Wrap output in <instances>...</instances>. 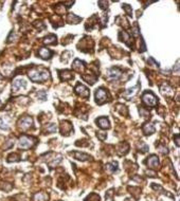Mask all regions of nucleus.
Segmentation results:
<instances>
[{
  "label": "nucleus",
  "mask_w": 180,
  "mask_h": 201,
  "mask_svg": "<svg viewBox=\"0 0 180 201\" xmlns=\"http://www.w3.org/2000/svg\"><path fill=\"white\" fill-rule=\"evenodd\" d=\"M29 77L32 82L42 83V82H44L50 78V73L44 68H33L29 71Z\"/></svg>",
  "instance_id": "f257e3e1"
},
{
  "label": "nucleus",
  "mask_w": 180,
  "mask_h": 201,
  "mask_svg": "<svg viewBox=\"0 0 180 201\" xmlns=\"http://www.w3.org/2000/svg\"><path fill=\"white\" fill-rule=\"evenodd\" d=\"M36 139L33 137H30V135H22L19 138V148L21 149H29L32 148L34 145L36 144Z\"/></svg>",
  "instance_id": "f03ea898"
},
{
  "label": "nucleus",
  "mask_w": 180,
  "mask_h": 201,
  "mask_svg": "<svg viewBox=\"0 0 180 201\" xmlns=\"http://www.w3.org/2000/svg\"><path fill=\"white\" fill-rule=\"evenodd\" d=\"M142 101L146 106L148 107H155L157 103H158V99L156 97V95L150 91H146L144 92L143 95H142Z\"/></svg>",
  "instance_id": "7ed1b4c3"
},
{
  "label": "nucleus",
  "mask_w": 180,
  "mask_h": 201,
  "mask_svg": "<svg viewBox=\"0 0 180 201\" xmlns=\"http://www.w3.org/2000/svg\"><path fill=\"white\" fill-rule=\"evenodd\" d=\"M109 99V93L104 88H99L95 91V102L99 105H102L106 103Z\"/></svg>",
  "instance_id": "20e7f679"
},
{
  "label": "nucleus",
  "mask_w": 180,
  "mask_h": 201,
  "mask_svg": "<svg viewBox=\"0 0 180 201\" xmlns=\"http://www.w3.org/2000/svg\"><path fill=\"white\" fill-rule=\"evenodd\" d=\"M123 72L122 70L118 68V67H112L108 70V78L112 80H118L119 78H122Z\"/></svg>",
  "instance_id": "39448f33"
},
{
  "label": "nucleus",
  "mask_w": 180,
  "mask_h": 201,
  "mask_svg": "<svg viewBox=\"0 0 180 201\" xmlns=\"http://www.w3.org/2000/svg\"><path fill=\"white\" fill-rule=\"evenodd\" d=\"M32 125H33V120H32L31 116H23V118H21L19 121H18V126H19L22 130L29 129V128L32 127Z\"/></svg>",
  "instance_id": "423d86ee"
},
{
  "label": "nucleus",
  "mask_w": 180,
  "mask_h": 201,
  "mask_svg": "<svg viewBox=\"0 0 180 201\" xmlns=\"http://www.w3.org/2000/svg\"><path fill=\"white\" fill-rule=\"evenodd\" d=\"M74 91L78 95H80L82 97H89V90L82 84H78L76 87H75Z\"/></svg>",
  "instance_id": "0eeeda50"
},
{
  "label": "nucleus",
  "mask_w": 180,
  "mask_h": 201,
  "mask_svg": "<svg viewBox=\"0 0 180 201\" xmlns=\"http://www.w3.org/2000/svg\"><path fill=\"white\" fill-rule=\"evenodd\" d=\"M146 164L148 167L152 168V169H155L156 167H158L159 166V159L158 157L156 156V154H152L148 159L146 160Z\"/></svg>",
  "instance_id": "6e6552de"
},
{
  "label": "nucleus",
  "mask_w": 180,
  "mask_h": 201,
  "mask_svg": "<svg viewBox=\"0 0 180 201\" xmlns=\"http://www.w3.org/2000/svg\"><path fill=\"white\" fill-rule=\"evenodd\" d=\"M73 130V128H72V125L71 123H69V122H61V135H68L70 133V132Z\"/></svg>",
  "instance_id": "1a4fd4ad"
},
{
  "label": "nucleus",
  "mask_w": 180,
  "mask_h": 201,
  "mask_svg": "<svg viewBox=\"0 0 180 201\" xmlns=\"http://www.w3.org/2000/svg\"><path fill=\"white\" fill-rule=\"evenodd\" d=\"M52 51L49 49H47V48H40V49L38 50V55L40 58H42V59H49V58L52 56Z\"/></svg>",
  "instance_id": "9d476101"
},
{
  "label": "nucleus",
  "mask_w": 180,
  "mask_h": 201,
  "mask_svg": "<svg viewBox=\"0 0 180 201\" xmlns=\"http://www.w3.org/2000/svg\"><path fill=\"white\" fill-rule=\"evenodd\" d=\"M71 154H73V157L76 160H80V161H87V160H90L91 157L87 154H84V152H71Z\"/></svg>",
  "instance_id": "9b49d317"
},
{
  "label": "nucleus",
  "mask_w": 180,
  "mask_h": 201,
  "mask_svg": "<svg viewBox=\"0 0 180 201\" xmlns=\"http://www.w3.org/2000/svg\"><path fill=\"white\" fill-rule=\"evenodd\" d=\"M97 123L99 125L100 128L102 129H108L110 127V124H109V121H108L107 118H100L97 120Z\"/></svg>",
  "instance_id": "f8f14e48"
},
{
  "label": "nucleus",
  "mask_w": 180,
  "mask_h": 201,
  "mask_svg": "<svg viewBox=\"0 0 180 201\" xmlns=\"http://www.w3.org/2000/svg\"><path fill=\"white\" fill-rule=\"evenodd\" d=\"M49 195L46 193H36L32 197V201H48Z\"/></svg>",
  "instance_id": "ddd939ff"
},
{
  "label": "nucleus",
  "mask_w": 180,
  "mask_h": 201,
  "mask_svg": "<svg viewBox=\"0 0 180 201\" xmlns=\"http://www.w3.org/2000/svg\"><path fill=\"white\" fill-rule=\"evenodd\" d=\"M142 130H143L144 135H152L154 132H155V127H154V125L152 124V123H146V124H144L143 127H142Z\"/></svg>",
  "instance_id": "4468645a"
},
{
  "label": "nucleus",
  "mask_w": 180,
  "mask_h": 201,
  "mask_svg": "<svg viewBox=\"0 0 180 201\" xmlns=\"http://www.w3.org/2000/svg\"><path fill=\"white\" fill-rule=\"evenodd\" d=\"M139 87H140V84H138V85L137 86H135V87H133V88H130V89H128L127 91H126V92H125L124 94H123V95H124L125 97H126V99H129L130 97H133V95H136L137 94V92H138V89H139Z\"/></svg>",
  "instance_id": "2eb2a0df"
},
{
  "label": "nucleus",
  "mask_w": 180,
  "mask_h": 201,
  "mask_svg": "<svg viewBox=\"0 0 180 201\" xmlns=\"http://www.w3.org/2000/svg\"><path fill=\"white\" fill-rule=\"evenodd\" d=\"M80 20H82V18L74 14H68V16H67V22L71 23V25H78Z\"/></svg>",
  "instance_id": "dca6fc26"
},
{
  "label": "nucleus",
  "mask_w": 180,
  "mask_h": 201,
  "mask_svg": "<svg viewBox=\"0 0 180 201\" xmlns=\"http://www.w3.org/2000/svg\"><path fill=\"white\" fill-rule=\"evenodd\" d=\"M59 76H61V80H68L73 78V74L72 72L69 70H63V71H59Z\"/></svg>",
  "instance_id": "f3484780"
},
{
  "label": "nucleus",
  "mask_w": 180,
  "mask_h": 201,
  "mask_svg": "<svg viewBox=\"0 0 180 201\" xmlns=\"http://www.w3.org/2000/svg\"><path fill=\"white\" fill-rule=\"evenodd\" d=\"M25 85H27V83H25V80H16L13 83V86H12V89L14 91H16V90H18L19 88H25Z\"/></svg>",
  "instance_id": "a211bd4d"
},
{
  "label": "nucleus",
  "mask_w": 180,
  "mask_h": 201,
  "mask_svg": "<svg viewBox=\"0 0 180 201\" xmlns=\"http://www.w3.org/2000/svg\"><path fill=\"white\" fill-rule=\"evenodd\" d=\"M72 68L75 70L76 72H83L84 70V63L80 61V59H75L73 65H72Z\"/></svg>",
  "instance_id": "6ab92c4d"
},
{
  "label": "nucleus",
  "mask_w": 180,
  "mask_h": 201,
  "mask_svg": "<svg viewBox=\"0 0 180 201\" xmlns=\"http://www.w3.org/2000/svg\"><path fill=\"white\" fill-rule=\"evenodd\" d=\"M44 44H56V36L55 35H48L44 38Z\"/></svg>",
  "instance_id": "aec40b11"
},
{
  "label": "nucleus",
  "mask_w": 180,
  "mask_h": 201,
  "mask_svg": "<svg viewBox=\"0 0 180 201\" xmlns=\"http://www.w3.org/2000/svg\"><path fill=\"white\" fill-rule=\"evenodd\" d=\"M82 77H83L84 80H86L87 83L90 84V85H93V84L95 83V80H97V76H95V75H93V74H90L89 76H87V75H83Z\"/></svg>",
  "instance_id": "412c9836"
},
{
  "label": "nucleus",
  "mask_w": 180,
  "mask_h": 201,
  "mask_svg": "<svg viewBox=\"0 0 180 201\" xmlns=\"http://www.w3.org/2000/svg\"><path fill=\"white\" fill-rule=\"evenodd\" d=\"M119 37H120V39L122 40V42H124L125 44H128V46H130L129 44H128V40H129V36L127 35V33L126 32H120L119 33Z\"/></svg>",
  "instance_id": "4be33fe9"
},
{
  "label": "nucleus",
  "mask_w": 180,
  "mask_h": 201,
  "mask_svg": "<svg viewBox=\"0 0 180 201\" xmlns=\"http://www.w3.org/2000/svg\"><path fill=\"white\" fill-rule=\"evenodd\" d=\"M85 201H100V196L95 193H92L85 199Z\"/></svg>",
  "instance_id": "5701e85b"
},
{
  "label": "nucleus",
  "mask_w": 180,
  "mask_h": 201,
  "mask_svg": "<svg viewBox=\"0 0 180 201\" xmlns=\"http://www.w3.org/2000/svg\"><path fill=\"white\" fill-rule=\"evenodd\" d=\"M116 166H118L116 162L108 163V164H106V169H107V171H109L110 173H114V171H116Z\"/></svg>",
  "instance_id": "b1692460"
},
{
  "label": "nucleus",
  "mask_w": 180,
  "mask_h": 201,
  "mask_svg": "<svg viewBox=\"0 0 180 201\" xmlns=\"http://www.w3.org/2000/svg\"><path fill=\"white\" fill-rule=\"evenodd\" d=\"M20 157L18 154H11L8 157V162H16V161H19Z\"/></svg>",
  "instance_id": "393cba45"
},
{
  "label": "nucleus",
  "mask_w": 180,
  "mask_h": 201,
  "mask_svg": "<svg viewBox=\"0 0 180 201\" xmlns=\"http://www.w3.org/2000/svg\"><path fill=\"white\" fill-rule=\"evenodd\" d=\"M37 97H38L39 99H42V101H46V99H47V93H46L44 90H40L37 92Z\"/></svg>",
  "instance_id": "a878e982"
},
{
  "label": "nucleus",
  "mask_w": 180,
  "mask_h": 201,
  "mask_svg": "<svg viewBox=\"0 0 180 201\" xmlns=\"http://www.w3.org/2000/svg\"><path fill=\"white\" fill-rule=\"evenodd\" d=\"M46 131L50 132V133H54L56 131V125L55 124H50L48 125L47 128H46Z\"/></svg>",
  "instance_id": "bb28decb"
},
{
  "label": "nucleus",
  "mask_w": 180,
  "mask_h": 201,
  "mask_svg": "<svg viewBox=\"0 0 180 201\" xmlns=\"http://www.w3.org/2000/svg\"><path fill=\"white\" fill-rule=\"evenodd\" d=\"M123 8L125 10V12H126V14H127L128 16H133V11H131V8H130L129 6L123 4Z\"/></svg>",
  "instance_id": "cd10ccee"
},
{
  "label": "nucleus",
  "mask_w": 180,
  "mask_h": 201,
  "mask_svg": "<svg viewBox=\"0 0 180 201\" xmlns=\"http://www.w3.org/2000/svg\"><path fill=\"white\" fill-rule=\"evenodd\" d=\"M4 185H0V188L3 190H6V192H8V190H12V184H10V183H8V185H6V183H3Z\"/></svg>",
  "instance_id": "c85d7f7f"
},
{
  "label": "nucleus",
  "mask_w": 180,
  "mask_h": 201,
  "mask_svg": "<svg viewBox=\"0 0 180 201\" xmlns=\"http://www.w3.org/2000/svg\"><path fill=\"white\" fill-rule=\"evenodd\" d=\"M139 148H141V152H147V149H148V147H147V145H146L145 143L141 142V143L139 144Z\"/></svg>",
  "instance_id": "c756f323"
},
{
  "label": "nucleus",
  "mask_w": 180,
  "mask_h": 201,
  "mask_svg": "<svg viewBox=\"0 0 180 201\" xmlns=\"http://www.w3.org/2000/svg\"><path fill=\"white\" fill-rule=\"evenodd\" d=\"M97 137L100 139L101 141H104L106 139V137H107V135H106V133H104V132H97Z\"/></svg>",
  "instance_id": "7c9ffc66"
},
{
  "label": "nucleus",
  "mask_w": 180,
  "mask_h": 201,
  "mask_svg": "<svg viewBox=\"0 0 180 201\" xmlns=\"http://www.w3.org/2000/svg\"><path fill=\"white\" fill-rule=\"evenodd\" d=\"M12 145H14V139H10V140L8 141V143L4 144V148H10Z\"/></svg>",
  "instance_id": "2f4dec72"
},
{
  "label": "nucleus",
  "mask_w": 180,
  "mask_h": 201,
  "mask_svg": "<svg viewBox=\"0 0 180 201\" xmlns=\"http://www.w3.org/2000/svg\"><path fill=\"white\" fill-rule=\"evenodd\" d=\"M133 36H139V29H138V25H135V28L133 29Z\"/></svg>",
  "instance_id": "473e14b6"
},
{
  "label": "nucleus",
  "mask_w": 180,
  "mask_h": 201,
  "mask_svg": "<svg viewBox=\"0 0 180 201\" xmlns=\"http://www.w3.org/2000/svg\"><path fill=\"white\" fill-rule=\"evenodd\" d=\"M0 128H2V129H8V127L6 126V123H4V122L1 120V118H0Z\"/></svg>",
  "instance_id": "72a5a7b5"
},
{
  "label": "nucleus",
  "mask_w": 180,
  "mask_h": 201,
  "mask_svg": "<svg viewBox=\"0 0 180 201\" xmlns=\"http://www.w3.org/2000/svg\"><path fill=\"white\" fill-rule=\"evenodd\" d=\"M175 139H176V145L179 146V135H175Z\"/></svg>",
  "instance_id": "f704fd0d"
},
{
  "label": "nucleus",
  "mask_w": 180,
  "mask_h": 201,
  "mask_svg": "<svg viewBox=\"0 0 180 201\" xmlns=\"http://www.w3.org/2000/svg\"><path fill=\"white\" fill-rule=\"evenodd\" d=\"M125 201H135V200H133V199H130V198H127V199H126V200H125Z\"/></svg>",
  "instance_id": "c9c22d12"
},
{
  "label": "nucleus",
  "mask_w": 180,
  "mask_h": 201,
  "mask_svg": "<svg viewBox=\"0 0 180 201\" xmlns=\"http://www.w3.org/2000/svg\"><path fill=\"white\" fill-rule=\"evenodd\" d=\"M2 77H3V76H2V75L0 74V80H1V78H2Z\"/></svg>",
  "instance_id": "e433bc0d"
}]
</instances>
